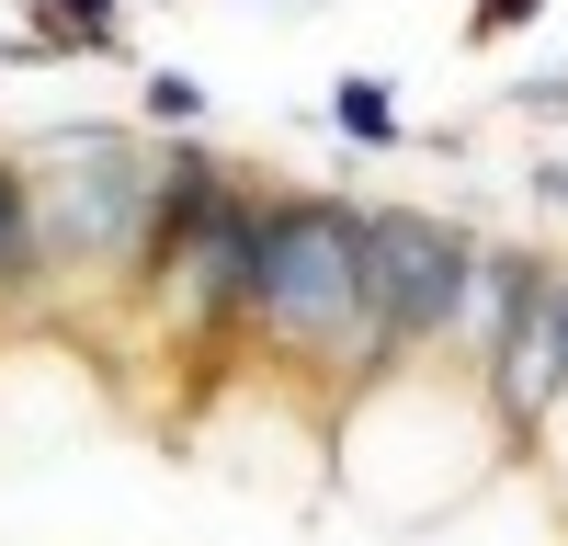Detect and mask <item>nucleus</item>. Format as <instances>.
I'll return each mask as SVG.
<instances>
[{"instance_id":"f257e3e1","label":"nucleus","mask_w":568,"mask_h":546,"mask_svg":"<svg viewBox=\"0 0 568 546\" xmlns=\"http://www.w3.org/2000/svg\"><path fill=\"white\" fill-rule=\"evenodd\" d=\"M251 353L364 398V205L353 194H318V182H273L262 194Z\"/></svg>"},{"instance_id":"f03ea898","label":"nucleus","mask_w":568,"mask_h":546,"mask_svg":"<svg viewBox=\"0 0 568 546\" xmlns=\"http://www.w3.org/2000/svg\"><path fill=\"white\" fill-rule=\"evenodd\" d=\"M34 228H45V285H136V262L160 240V182L171 136L136 125H58L34 136Z\"/></svg>"},{"instance_id":"7ed1b4c3","label":"nucleus","mask_w":568,"mask_h":546,"mask_svg":"<svg viewBox=\"0 0 568 546\" xmlns=\"http://www.w3.org/2000/svg\"><path fill=\"white\" fill-rule=\"evenodd\" d=\"M489 285V240L444 205H364V387L409 376L420 353H466Z\"/></svg>"},{"instance_id":"20e7f679","label":"nucleus","mask_w":568,"mask_h":546,"mask_svg":"<svg viewBox=\"0 0 568 546\" xmlns=\"http://www.w3.org/2000/svg\"><path fill=\"white\" fill-rule=\"evenodd\" d=\"M45 228H34V160L0 136V307H45Z\"/></svg>"},{"instance_id":"39448f33","label":"nucleus","mask_w":568,"mask_h":546,"mask_svg":"<svg viewBox=\"0 0 568 546\" xmlns=\"http://www.w3.org/2000/svg\"><path fill=\"white\" fill-rule=\"evenodd\" d=\"M23 46H34V58H125V12H114V0H34Z\"/></svg>"},{"instance_id":"423d86ee","label":"nucleus","mask_w":568,"mask_h":546,"mask_svg":"<svg viewBox=\"0 0 568 546\" xmlns=\"http://www.w3.org/2000/svg\"><path fill=\"white\" fill-rule=\"evenodd\" d=\"M329 136H353V149H398V80H375V69L329 80Z\"/></svg>"},{"instance_id":"0eeeda50","label":"nucleus","mask_w":568,"mask_h":546,"mask_svg":"<svg viewBox=\"0 0 568 546\" xmlns=\"http://www.w3.org/2000/svg\"><path fill=\"white\" fill-rule=\"evenodd\" d=\"M136 114H149V125H205V80L194 69H149V80H136Z\"/></svg>"},{"instance_id":"6e6552de","label":"nucleus","mask_w":568,"mask_h":546,"mask_svg":"<svg viewBox=\"0 0 568 546\" xmlns=\"http://www.w3.org/2000/svg\"><path fill=\"white\" fill-rule=\"evenodd\" d=\"M546 12V0H478V12H466V46H500V34H524Z\"/></svg>"},{"instance_id":"1a4fd4ad","label":"nucleus","mask_w":568,"mask_h":546,"mask_svg":"<svg viewBox=\"0 0 568 546\" xmlns=\"http://www.w3.org/2000/svg\"><path fill=\"white\" fill-rule=\"evenodd\" d=\"M511 103H524V114H557V125H568V69H535V80H511Z\"/></svg>"},{"instance_id":"9d476101","label":"nucleus","mask_w":568,"mask_h":546,"mask_svg":"<svg viewBox=\"0 0 568 546\" xmlns=\"http://www.w3.org/2000/svg\"><path fill=\"white\" fill-rule=\"evenodd\" d=\"M524 194H535V205H557V216H568V160H557V149H546V160H535V171H524Z\"/></svg>"}]
</instances>
